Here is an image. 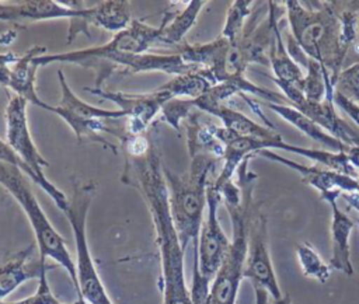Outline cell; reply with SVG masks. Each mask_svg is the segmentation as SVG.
<instances>
[{
  "instance_id": "obj_1",
  "label": "cell",
  "mask_w": 359,
  "mask_h": 304,
  "mask_svg": "<svg viewBox=\"0 0 359 304\" xmlns=\"http://www.w3.org/2000/svg\"><path fill=\"white\" fill-rule=\"evenodd\" d=\"M289 32L304 55L324 70L335 88L346 55L359 36V1H283Z\"/></svg>"
},
{
  "instance_id": "obj_2",
  "label": "cell",
  "mask_w": 359,
  "mask_h": 304,
  "mask_svg": "<svg viewBox=\"0 0 359 304\" xmlns=\"http://www.w3.org/2000/svg\"><path fill=\"white\" fill-rule=\"evenodd\" d=\"M122 182L135 186L143 196L156 228V241L161 263L163 304H192L184 273V254L168 207L163 161L157 146L151 141L140 156L123 154Z\"/></svg>"
},
{
  "instance_id": "obj_3",
  "label": "cell",
  "mask_w": 359,
  "mask_h": 304,
  "mask_svg": "<svg viewBox=\"0 0 359 304\" xmlns=\"http://www.w3.org/2000/svg\"><path fill=\"white\" fill-rule=\"evenodd\" d=\"M250 156L243 160L237 168V181L224 184L219 192L231 220L230 249L210 283L208 304H236L241 280L244 279V266L248 247V226L254 209V188L257 174L248 170Z\"/></svg>"
},
{
  "instance_id": "obj_4",
  "label": "cell",
  "mask_w": 359,
  "mask_h": 304,
  "mask_svg": "<svg viewBox=\"0 0 359 304\" xmlns=\"http://www.w3.org/2000/svg\"><path fill=\"white\" fill-rule=\"evenodd\" d=\"M220 161L222 158L212 154H196L191 157L188 171L181 175L163 164L170 214L184 251L189 244H194V251L198 247L206 210L208 185L216 177L215 171Z\"/></svg>"
},
{
  "instance_id": "obj_5",
  "label": "cell",
  "mask_w": 359,
  "mask_h": 304,
  "mask_svg": "<svg viewBox=\"0 0 359 304\" xmlns=\"http://www.w3.org/2000/svg\"><path fill=\"white\" fill-rule=\"evenodd\" d=\"M154 45H164L161 27H151L144 21L135 18L128 28L115 34L105 45L63 53H45L35 57L34 62L38 66L50 63H76L93 67L98 76L95 88H101V83L107 78V69L115 59L125 55L147 53Z\"/></svg>"
},
{
  "instance_id": "obj_6",
  "label": "cell",
  "mask_w": 359,
  "mask_h": 304,
  "mask_svg": "<svg viewBox=\"0 0 359 304\" xmlns=\"http://www.w3.org/2000/svg\"><path fill=\"white\" fill-rule=\"evenodd\" d=\"M70 181L73 192L60 212L67 219L74 234L76 273L79 283L77 294L90 304H114L98 275L87 240V216L97 192V182L93 179L81 181L73 175L70 177Z\"/></svg>"
},
{
  "instance_id": "obj_7",
  "label": "cell",
  "mask_w": 359,
  "mask_h": 304,
  "mask_svg": "<svg viewBox=\"0 0 359 304\" xmlns=\"http://www.w3.org/2000/svg\"><path fill=\"white\" fill-rule=\"evenodd\" d=\"M0 185L6 188V191L18 202V205L24 210L32 227L35 242L39 249V256L45 259L50 258L56 263H59L70 276L76 291H79L76 263L73 262L66 248L65 240L55 230V227L43 213L41 205L38 203L28 184L27 175L14 165L0 163Z\"/></svg>"
},
{
  "instance_id": "obj_8",
  "label": "cell",
  "mask_w": 359,
  "mask_h": 304,
  "mask_svg": "<svg viewBox=\"0 0 359 304\" xmlns=\"http://www.w3.org/2000/svg\"><path fill=\"white\" fill-rule=\"evenodd\" d=\"M57 78L62 92L60 102L57 105H49L42 101L39 108L60 116L74 132L79 141L88 139L94 143L102 144L105 148L111 150L112 154H118V147L108 141L102 133L107 132L109 119L126 118L125 113L119 109H102L80 99L69 87L62 70H57Z\"/></svg>"
},
{
  "instance_id": "obj_9",
  "label": "cell",
  "mask_w": 359,
  "mask_h": 304,
  "mask_svg": "<svg viewBox=\"0 0 359 304\" xmlns=\"http://www.w3.org/2000/svg\"><path fill=\"white\" fill-rule=\"evenodd\" d=\"M27 101L18 95H13L8 99L6 106V140L7 144L14 150V153L29 167V170L36 177V184L62 210L69 198L59 191L43 174V168L49 165V163L42 157L39 150L36 148L32 136L28 127L27 118Z\"/></svg>"
},
{
  "instance_id": "obj_10",
  "label": "cell",
  "mask_w": 359,
  "mask_h": 304,
  "mask_svg": "<svg viewBox=\"0 0 359 304\" xmlns=\"http://www.w3.org/2000/svg\"><path fill=\"white\" fill-rule=\"evenodd\" d=\"M216 177H213L208 185L206 217L203 219L201 227L198 247L194 251L192 279L205 282L208 284H210L215 279L231 244V240H229L224 234L217 216L222 195L213 186V179Z\"/></svg>"
},
{
  "instance_id": "obj_11",
  "label": "cell",
  "mask_w": 359,
  "mask_h": 304,
  "mask_svg": "<svg viewBox=\"0 0 359 304\" xmlns=\"http://www.w3.org/2000/svg\"><path fill=\"white\" fill-rule=\"evenodd\" d=\"M262 202H255L248 226V247L244 266V279L252 286L265 289L275 304H292L289 294H282L268 242V217L261 209Z\"/></svg>"
},
{
  "instance_id": "obj_12",
  "label": "cell",
  "mask_w": 359,
  "mask_h": 304,
  "mask_svg": "<svg viewBox=\"0 0 359 304\" xmlns=\"http://www.w3.org/2000/svg\"><path fill=\"white\" fill-rule=\"evenodd\" d=\"M257 156L269 161L279 163L287 168H292L300 175L303 184L314 188L323 200L327 203L337 202V199L346 193L359 192V181L349 175L332 171L321 165H302L285 156L275 153L273 150H261Z\"/></svg>"
},
{
  "instance_id": "obj_13",
  "label": "cell",
  "mask_w": 359,
  "mask_h": 304,
  "mask_svg": "<svg viewBox=\"0 0 359 304\" xmlns=\"http://www.w3.org/2000/svg\"><path fill=\"white\" fill-rule=\"evenodd\" d=\"M88 92L105 98L114 102L119 111L126 116V130L130 134H144L151 120L158 112H161L163 105L172 99V97L163 90H153L144 94H128L116 92L102 88H86Z\"/></svg>"
},
{
  "instance_id": "obj_14",
  "label": "cell",
  "mask_w": 359,
  "mask_h": 304,
  "mask_svg": "<svg viewBox=\"0 0 359 304\" xmlns=\"http://www.w3.org/2000/svg\"><path fill=\"white\" fill-rule=\"evenodd\" d=\"M46 48L42 45H32L21 55L14 52L0 53V85L7 87L15 92V95L24 98L36 106L42 104L35 90V78L38 64L34 59L45 55Z\"/></svg>"
},
{
  "instance_id": "obj_15",
  "label": "cell",
  "mask_w": 359,
  "mask_h": 304,
  "mask_svg": "<svg viewBox=\"0 0 359 304\" xmlns=\"http://www.w3.org/2000/svg\"><path fill=\"white\" fill-rule=\"evenodd\" d=\"M80 6L83 10V17L77 21H70L67 43H70L80 32L90 35L87 31L88 25H95L118 34L128 28V25L132 22L130 3L126 0L97 1L91 7H84V3L80 1Z\"/></svg>"
},
{
  "instance_id": "obj_16",
  "label": "cell",
  "mask_w": 359,
  "mask_h": 304,
  "mask_svg": "<svg viewBox=\"0 0 359 304\" xmlns=\"http://www.w3.org/2000/svg\"><path fill=\"white\" fill-rule=\"evenodd\" d=\"M192 104L195 109H199L202 112H206L212 116H216L222 120L223 127L240 134V136H250L257 137L262 140H271V141H280L283 140L279 133H276L269 126H262L258 122H254L243 112L233 109L227 106L223 102H215L206 98L205 95L192 99Z\"/></svg>"
},
{
  "instance_id": "obj_17",
  "label": "cell",
  "mask_w": 359,
  "mask_h": 304,
  "mask_svg": "<svg viewBox=\"0 0 359 304\" xmlns=\"http://www.w3.org/2000/svg\"><path fill=\"white\" fill-rule=\"evenodd\" d=\"M35 247L36 242L29 244L0 265V301L27 280L39 279L42 272L49 268L45 258L34 256Z\"/></svg>"
},
{
  "instance_id": "obj_18",
  "label": "cell",
  "mask_w": 359,
  "mask_h": 304,
  "mask_svg": "<svg viewBox=\"0 0 359 304\" xmlns=\"http://www.w3.org/2000/svg\"><path fill=\"white\" fill-rule=\"evenodd\" d=\"M293 108L310 118L314 123L321 126L327 133L338 139L345 146L359 147V127L341 118L337 113L335 105L332 102H328L327 99L314 102L304 98Z\"/></svg>"
},
{
  "instance_id": "obj_19",
  "label": "cell",
  "mask_w": 359,
  "mask_h": 304,
  "mask_svg": "<svg viewBox=\"0 0 359 304\" xmlns=\"http://www.w3.org/2000/svg\"><path fill=\"white\" fill-rule=\"evenodd\" d=\"M331 207V269L339 270L348 276L353 275V265L351 261V247L349 237L356 226V221L351 219L345 212H342L337 202L328 203Z\"/></svg>"
},
{
  "instance_id": "obj_20",
  "label": "cell",
  "mask_w": 359,
  "mask_h": 304,
  "mask_svg": "<svg viewBox=\"0 0 359 304\" xmlns=\"http://www.w3.org/2000/svg\"><path fill=\"white\" fill-rule=\"evenodd\" d=\"M265 108H269L275 113H278L280 118H283L286 122L293 125L296 129H299L303 134L310 137L311 140L325 146L330 151L334 153H346L349 146H345L338 139L332 137L330 133H327L321 126L314 123L310 118L303 115L296 108L290 106L289 104H273V102H264Z\"/></svg>"
},
{
  "instance_id": "obj_21",
  "label": "cell",
  "mask_w": 359,
  "mask_h": 304,
  "mask_svg": "<svg viewBox=\"0 0 359 304\" xmlns=\"http://www.w3.org/2000/svg\"><path fill=\"white\" fill-rule=\"evenodd\" d=\"M205 4L206 1L203 0H192L188 1L185 4V8H182L181 11H167L160 25L163 31L164 45L180 46L181 43H184L187 32L194 27L198 14Z\"/></svg>"
},
{
  "instance_id": "obj_22",
  "label": "cell",
  "mask_w": 359,
  "mask_h": 304,
  "mask_svg": "<svg viewBox=\"0 0 359 304\" xmlns=\"http://www.w3.org/2000/svg\"><path fill=\"white\" fill-rule=\"evenodd\" d=\"M187 140L191 157L205 153L222 158L224 154V146L215 136V125L199 122V112L187 118Z\"/></svg>"
},
{
  "instance_id": "obj_23",
  "label": "cell",
  "mask_w": 359,
  "mask_h": 304,
  "mask_svg": "<svg viewBox=\"0 0 359 304\" xmlns=\"http://www.w3.org/2000/svg\"><path fill=\"white\" fill-rule=\"evenodd\" d=\"M213 85L215 83L209 77L208 71L202 69L198 71L174 76L171 80L157 88L168 92L172 98L187 97L188 99H196L206 94Z\"/></svg>"
},
{
  "instance_id": "obj_24",
  "label": "cell",
  "mask_w": 359,
  "mask_h": 304,
  "mask_svg": "<svg viewBox=\"0 0 359 304\" xmlns=\"http://www.w3.org/2000/svg\"><path fill=\"white\" fill-rule=\"evenodd\" d=\"M269 66L275 74L272 78H276L279 81H285V83L297 85L302 81V78L304 77L303 69L287 53L286 45L282 41L280 29L276 31L275 41L271 48Z\"/></svg>"
},
{
  "instance_id": "obj_25",
  "label": "cell",
  "mask_w": 359,
  "mask_h": 304,
  "mask_svg": "<svg viewBox=\"0 0 359 304\" xmlns=\"http://www.w3.org/2000/svg\"><path fill=\"white\" fill-rule=\"evenodd\" d=\"M296 255L306 277L314 279L320 283H327L331 276V266L325 263L321 255L309 242H300L296 245Z\"/></svg>"
},
{
  "instance_id": "obj_26",
  "label": "cell",
  "mask_w": 359,
  "mask_h": 304,
  "mask_svg": "<svg viewBox=\"0 0 359 304\" xmlns=\"http://www.w3.org/2000/svg\"><path fill=\"white\" fill-rule=\"evenodd\" d=\"M254 3L251 0H236L231 1L229 10H227V15H226V21L222 29V36L229 39V41H236L241 36L247 20L250 18L252 8H254Z\"/></svg>"
},
{
  "instance_id": "obj_27",
  "label": "cell",
  "mask_w": 359,
  "mask_h": 304,
  "mask_svg": "<svg viewBox=\"0 0 359 304\" xmlns=\"http://www.w3.org/2000/svg\"><path fill=\"white\" fill-rule=\"evenodd\" d=\"M192 109H195L192 99L172 98L163 105L161 118L164 122H167L170 126H172L175 130L180 132L181 122L187 120V118L192 113Z\"/></svg>"
},
{
  "instance_id": "obj_28",
  "label": "cell",
  "mask_w": 359,
  "mask_h": 304,
  "mask_svg": "<svg viewBox=\"0 0 359 304\" xmlns=\"http://www.w3.org/2000/svg\"><path fill=\"white\" fill-rule=\"evenodd\" d=\"M334 91L346 97L348 99L359 102V62L342 69Z\"/></svg>"
},
{
  "instance_id": "obj_29",
  "label": "cell",
  "mask_w": 359,
  "mask_h": 304,
  "mask_svg": "<svg viewBox=\"0 0 359 304\" xmlns=\"http://www.w3.org/2000/svg\"><path fill=\"white\" fill-rule=\"evenodd\" d=\"M48 269L49 268H46L39 276L38 287L34 294L18 301H0V304H63L55 297V294L50 290V286L48 282Z\"/></svg>"
},
{
  "instance_id": "obj_30",
  "label": "cell",
  "mask_w": 359,
  "mask_h": 304,
  "mask_svg": "<svg viewBox=\"0 0 359 304\" xmlns=\"http://www.w3.org/2000/svg\"><path fill=\"white\" fill-rule=\"evenodd\" d=\"M0 163H4V164H10V165H14L17 167L18 170H21L27 177L28 179H31L34 184H36V177L35 174L29 170V167L14 153V150L7 144V141H3L0 139Z\"/></svg>"
},
{
  "instance_id": "obj_31",
  "label": "cell",
  "mask_w": 359,
  "mask_h": 304,
  "mask_svg": "<svg viewBox=\"0 0 359 304\" xmlns=\"http://www.w3.org/2000/svg\"><path fill=\"white\" fill-rule=\"evenodd\" d=\"M332 101H334V105L338 106L339 109H342L355 122V125L359 127V102L348 99L346 97L338 94L337 91H334Z\"/></svg>"
},
{
  "instance_id": "obj_32",
  "label": "cell",
  "mask_w": 359,
  "mask_h": 304,
  "mask_svg": "<svg viewBox=\"0 0 359 304\" xmlns=\"http://www.w3.org/2000/svg\"><path fill=\"white\" fill-rule=\"evenodd\" d=\"M254 287V296H255V304H275V301L272 300V297L269 296V293L258 286H252Z\"/></svg>"
},
{
  "instance_id": "obj_33",
  "label": "cell",
  "mask_w": 359,
  "mask_h": 304,
  "mask_svg": "<svg viewBox=\"0 0 359 304\" xmlns=\"http://www.w3.org/2000/svg\"><path fill=\"white\" fill-rule=\"evenodd\" d=\"M345 154H346L348 160L351 161V164H352V165L358 170V172H359V147H349ZM358 181H359V178H358Z\"/></svg>"
},
{
  "instance_id": "obj_34",
  "label": "cell",
  "mask_w": 359,
  "mask_h": 304,
  "mask_svg": "<svg viewBox=\"0 0 359 304\" xmlns=\"http://www.w3.org/2000/svg\"><path fill=\"white\" fill-rule=\"evenodd\" d=\"M73 304H87V301L80 294H77V300Z\"/></svg>"
}]
</instances>
